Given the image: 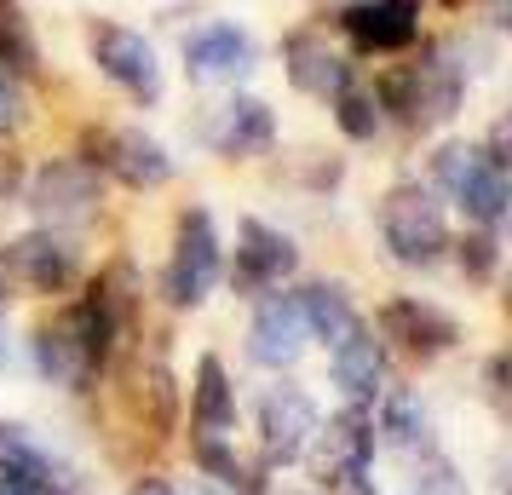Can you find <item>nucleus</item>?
I'll return each mask as SVG.
<instances>
[{
	"mask_svg": "<svg viewBox=\"0 0 512 495\" xmlns=\"http://www.w3.org/2000/svg\"><path fill=\"white\" fill-rule=\"evenodd\" d=\"M380 236L403 265H432L449 248V225H443V208L426 196L420 185H397L386 202H380Z\"/></svg>",
	"mask_w": 512,
	"mask_h": 495,
	"instance_id": "f257e3e1",
	"label": "nucleus"
},
{
	"mask_svg": "<svg viewBox=\"0 0 512 495\" xmlns=\"http://www.w3.org/2000/svg\"><path fill=\"white\" fill-rule=\"evenodd\" d=\"M213 283H219V236H213L208 213L190 208L179 219V236H173V260H167L162 294L173 306H202Z\"/></svg>",
	"mask_w": 512,
	"mask_h": 495,
	"instance_id": "f03ea898",
	"label": "nucleus"
},
{
	"mask_svg": "<svg viewBox=\"0 0 512 495\" xmlns=\"http://www.w3.org/2000/svg\"><path fill=\"white\" fill-rule=\"evenodd\" d=\"M87 47H93V64L121 93H133L139 104H156L162 98V64H156V47L144 41L139 29L121 24H93L87 29Z\"/></svg>",
	"mask_w": 512,
	"mask_h": 495,
	"instance_id": "7ed1b4c3",
	"label": "nucleus"
},
{
	"mask_svg": "<svg viewBox=\"0 0 512 495\" xmlns=\"http://www.w3.org/2000/svg\"><path fill=\"white\" fill-rule=\"evenodd\" d=\"M438 179L466 208V219H478L484 231L501 225V213H507V173H501V162H489L472 144H449L438 156Z\"/></svg>",
	"mask_w": 512,
	"mask_h": 495,
	"instance_id": "20e7f679",
	"label": "nucleus"
},
{
	"mask_svg": "<svg viewBox=\"0 0 512 495\" xmlns=\"http://www.w3.org/2000/svg\"><path fill=\"white\" fill-rule=\"evenodd\" d=\"M317 403L305 398L300 386H271L259 403V444L271 461H300L311 438H317Z\"/></svg>",
	"mask_w": 512,
	"mask_h": 495,
	"instance_id": "39448f33",
	"label": "nucleus"
},
{
	"mask_svg": "<svg viewBox=\"0 0 512 495\" xmlns=\"http://www.w3.org/2000/svg\"><path fill=\"white\" fill-rule=\"evenodd\" d=\"M87 150H93L87 162L110 167L121 185H133V190H156V185L173 179V156H167L150 133H133V127H127V133H93Z\"/></svg>",
	"mask_w": 512,
	"mask_h": 495,
	"instance_id": "423d86ee",
	"label": "nucleus"
},
{
	"mask_svg": "<svg viewBox=\"0 0 512 495\" xmlns=\"http://www.w3.org/2000/svg\"><path fill=\"white\" fill-rule=\"evenodd\" d=\"M305 340L311 334H305V317H300L294 294H271L254 311V323H248V357H254L259 369H288L305 352Z\"/></svg>",
	"mask_w": 512,
	"mask_h": 495,
	"instance_id": "0eeeda50",
	"label": "nucleus"
},
{
	"mask_svg": "<svg viewBox=\"0 0 512 495\" xmlns=\"http://www.w3.org/2000/svg\"><path fill=\"white\" fill-rule=\"evenodd\" d=\"M294 265H300V248L288 236L259 225V219H242V231H236V271H231L236 288H277L282 277H294Z\"/></svg>",
	"mask_w": 512,
	"mask_h": 495,
	"instance_id": "6e6552de",
	"label": "nucleus"
},
{
	"mask_svg": "<svg viewBox=\"0 0 512 495\" xmlns=\"http://www.w3.org/2000/svg\"><path fill=\"white\" fill-rule=\"evenodd\" d=\"M340 24L363 52H403L420 29V0H357Z\"/></svg>",
	"mask_w": 512,
	"mask_h": 495,
	"instance_id": "1a4fd4ad",
	"label": "nucleus"
},
{
	"mask_svg": "<svg viewBox=\"0 0 512 495\" xmlns=\"http://www.w3.org/2000/svg\"><path fill=\"white\" fill-rule=\"evenodd\" d=\"M0 271L18 288H29V294H58V288L75 277V254L64 242H52V236H24V242L6 248Z\"/></svg>",
	"mask_w": 512,
	"mask_h": 495,
	"instance_id": "9d476101",
	"label": "nucleus"
},
{
	"mask_svg": "<svg viewBox=\"0 0 512 495\" xmlns=\"http://www.w3.org/2000/svg\"><path fill=\"white\" fill-rule=\"evenodd\" d=\"M392 98L403 104L409 121H449L455 104H461V75L443 58H432V64H415L403 81H392Z\"/></svg>",
	"mask_w": 512,
	"mask_h": 495,
	"instance_id": "9b49d317",
	"label": "nucleus"
},
{
	"mask_svg": "<svg viewBox=\"0 0 512 495\" xmlns=\"http://www.w3.org/2000/svg\"><path fill=\"white\" fill-rule=\"evenodd\" d=\"M380 334L397 340L409 357H438L455 346V323L438 306H420V300H392L380 311Z\"/></svg>",
	"mask_w": 512,
	"mask_h": 495,
	"instance_id": "f8f14e48",
	"label": "nucleus"
},
{
	"mask_svg": "<svg viewBox=\"0 0 512 495\" xmlns=\"http://www.w3.org/2000/svg\"><path fill=\"white\" fill-rule=\"evenodd\" d=\"M29 202L52 219H81V213H93L98 202V173L93 162H52L41 167V179L29 190Z\"/></svg>",
	"mask_w": 512,
	"mask_h": 495,
	"instance_id": "ddd939ff",
	"label": "nucleus"
},
{
	"mask_svg": "<svg viewBox=\"0 0 512 495\" xmlns=\"http://www.w3.org/2000/svg\"><path fill=\"white\" fill-rule=\"evenodd\" d=\"M317 438H323V478H357V472H369L374 461V421L363 409H346V415H334L328 426H317Z\"/></svg>",
	"mask_w": 512,
	"mask_h": 495,
	"instance_id": "4468645a",
	"label": "nucleus"
},
{
	"mask_svg": "<svg viewBox=\"0 0 512 495\" xmlns=\"http://www.w3.org/2000/svg\"><path fill=\"white\" fill-rule=\"evenodd\" d=\"M185 64L196 81H225V75H242L254 64V41L236 24H208L202 35L185 41Z\"/></svg>",
	"mask_w": 512,
	"mask_h": 495,
	"instance_id": "2eb2a0df",
	"label": "nucleus"
},
{
	"mask_svg": "<svg viewBox=\"0 0 512 495\" xmlns=\"http://www.w3.org/2000/svg\"><path fill=\"white\" fill-rule=\"evenodd\" d=\"M282 58H288V81L311 98H334L351 81V64L340 52H328V41H317V35H294Z\"/></svg>",
	"mask_w": 512,
	"mask_h": 495,
	"instance_id": "dca6fc26",
	"label": "nucleus"
},
{
	"mask_svg": "<svg viewBox=\"0 0 512 495\" xmlns=\"http://www.w3.org/2000/svg\"><path fill=\"white\" fill-rule=\"evenodd\" d=\"M271 139H277V116L259 98H231L219 110V127H213L219 156H259V150H271Z\"/></svg>",
	"mask_w": 512,
	"mask_h": 495,
	"instance_id": "f3484780",
	"label": "nucleus"
},
{
	"mask_svg": "<svg viewBox=\"0 0 512 495\" xmlns=\"http://www.w3.org/2000/svg\"><path fill=\"white\" fill-rule=\"evenodd\" d=\"M386 375V346L374 340V329H346L334 340V380L346 386L351 398H374V386Z\"/></svg>",
	"mask_w": 512,
	"mask_h": 495,
	"instance_id": "a211bd4d",
	"label": "nucleus"
},
{
	"mask_svg": "<svg viewBox=\"0 0 512 495\" xmlns=\"http://www.w3.org/2000/svg\"><path fill=\"white\" fill-rule=\"evenodd\" d=\"M190 421L202 426V432H225L236 421V392L231 380H225V363L219 357H202L196 363V386H190Z\"/></svg>",
	"mask_w": 512,
	"mask_h": 495,
	"instance_id": "6ab92c4d",
	"label": "nucleus"
},
{
	"mask_svg": "<svg viewBox=\"0 0 512 495\" xmlns=\"http://www.w3.org/2000/svg\"><path fill=\"white\" fill-rule=\"evenodd\" d=\"M294 300H300L305 334H317V340H328V346H334L346 329H357V311H351V300H346L340 283H311V288H300Z\"/></svg>",
	"mask_w": 512,
	"mask_h": 495,
	"instance_id": "aec40b11",
	"label": "nucleus"
},
{
	"mask_svg": "<svg viewBox=\"0 0 512 495\" xmlns=\"http://www.w3.org/2000/svg\"><path fill=\"white\" fill-rule=\"evenodd\" d=\"M374 432H386V444H420L426 438V415H420V403L409 392H386Z\"/></svg>",
	"mask_w": 512,
	"mask_h": 495,
	"instance_id": "412c9836",
	"label": "nucleus"
},
{
	"mask_svg": "<svg viewBox=\"0 0 512 495\" xmlns=\"http://www.w3.org/2000/svg\"><path fill=\"white\" fill-rule=\"evenodd\" d=\"M334 121H340V133L346 139H374V127H380V110H374L369 93H357V87H340L334 93Z\"/></svg>",
	"mask_w": 512,
	"mask_h": 495,
	"instance_id": "4be33fe9",
	"label": "nucleus"
},
{
	"mask_svg": "<svg viewBox=\"0 0 512 495\" xmlns=\"http://www.w3.org/2000/svg\"><path fill=\"white\" fill-rule=\"evenodd\" d=\"M495 260H501V248H495L489 231H478V236L461 242V271L472 277V283H489V277H495Z\"/></svg>",
	"mask_w": 512,
	"mask_h": 495,
	"instance_id": "5701e85b",
	"label": "nucleus"
},
{
	"mask_svg": "<svg viewBox=\"0 0 512 495\" xmlns=\"http://www.w3.org/2000/svg\"><path fill=\"white\" fill-rule=\"evenodd\" d=\"M139 403L150 398V426L156 432H167L173 426V380H167V369H150V375H139Z\"/></svg>",
	"mask_w": 512,
	"mask_h": 495,
	"instance_id": "b1692460",
	"label": "nucleus"
},
{
	"mask_svg": "<svg viewBox=\"0 0 512 495\" xmlns=\"http://www.w3.org/2000/svg\"><path fill=\"white\" fill-rule=\"evenodd\" d=\"M409 495H466V484L455 478V467H449V461H438V455H432V461L409 478Z\"/></svg>",
	"mask_w": 512,
	"mask_h": 495,
	"instance_id": "393cba45",
	"label": "nucleus"
},
{
	"mask_svg": "<svg viewBox=\"0 0 512 495\" xmlns=\"http://www.w3.org/2000/svg\"><path fill=\"white\" fill-rule=\"evenodd\" d=\"M0 58H18V70H29V64H35V47H29L24 24H18L12 12H0Z\"/></svg>",
	"mask_w": 512,
	"mask_h": 495,
	"instance_id": "a878e982",
	"label": "nucleus"
},
{
	"mask_svg": "<svg viewBox=\"0 0 512 495\" xmlns=\"http://www.w3.org/2000/svg\"><path fill=\"white\" fill-rule=\"evenodd\" d=\"M24 116H29V98H24V87H18L12 75L0 70V133L24 127Z\"/></svg>",
	"mask_w": 512,
	"mask_h": 495,
	"instance_id": "bb28decb",
	"label": "nucleus"
},
{
	"mask_svg": "<svg viewBox=\"0 0 512 495\" xmlns=\"http://www.w3.org/2000/svg\"><path fill=\"white\" fill-rule=\"evenodd\" d=\"M334 495H374V484L357 472V478H340V484H334Z\"/></svg>",
	"mask_w": 512,
	"mask_h": 495,
	"instance_id": "cd10ccee",
	"label": "nucleus"
},
{
	"mask_svg": "<svg viewBox=\"0 0 512 495\" xmlns=\"http://www.w3.org/2000/svg\"><path fill=\"white\" fill-rule=\"evenodd\" d=\"M127 495H173V484H167V478H139Z\"/></svg>",
	"mask_w": 512,
	"mask_h": 495,
	"instance_id": "c85d7f7f",
	"label": "nucleus"
},
{
	"mask_svg": "<svg viewBox=\"0 0 512 495\" xmlns=\"http://www.w3.org/2000/svg\"><path fill=\"white\" fill-rule=\"evenodd\" d=\"M0 12H12V0H0Z\"/></svg>",
	"mask_w": 512,
	"mask_h": 495,
	"instance_id": "c756f323",
	"label": "nucleus"
},
{
	"mask_svg": "<svg viewBox=\"0 0 512 495\" xmlns=\"http://www.w3.org/2000/svg\"><path fill=\"white\" fill-rule=\"evenodd\" d=\"M0 495H12V490H0Z\"/></svg>",
	"mask_w": 512,
	"mask_h": 495,
	"instance_id": "7c9ffc66",
	"label": "nucleus"
}]
</instances>
